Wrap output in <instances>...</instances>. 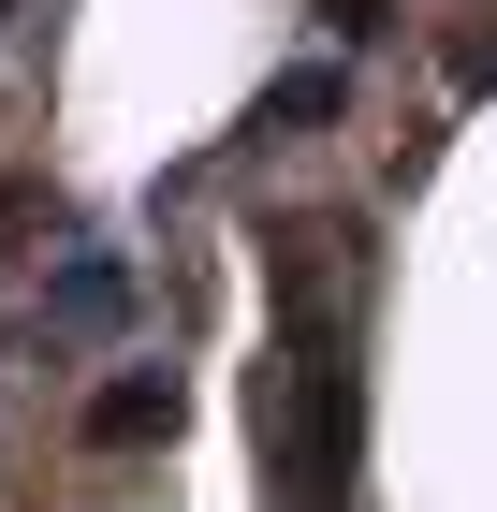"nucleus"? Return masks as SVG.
Instances as JSON below:
<instances>
[{"instance_id":"f257e3e1","label":"nucleus","mask_w":497,"mask_h":512,"mask_svg":"<svg viewBox=\"0 0 497 512\" xmlns=\"http://www.w3.org/2000/svg\"><path fill=\"white\" fill-rule=\"evenodd\" d=\"M264 381H249V425H264V498L278 512H351L366 483V220L307 205L264 235Z\"/></svg>"},{"instance_id":"f03ea898","label":"nucleus","mask_w":497,"mask_h":512,"mask_svg":"<svg viewBox=\"0 0 497 512\" xmlns=\"http://www.w3.org/2000/svg\"><path fill=\"white\" fill-rule=\"evenodd\" d=\"M176 410H191L176 366H117V381L88 395V439H103V454H147V439H176Z\"/></svg>"},{"instance_id":"7ed1b4c3","label":"nucleus","mask_w":497,"mask_h":512,"mask_svg":"<svg viewBox=\"0 0 497 512\" xmlns=\"http://www.w3.org/2000/svg\"><path fill=\"white\" fill-rule=\"evenodd\" d=\"M117 322H132V264L117 249H74L44 278V337H117Z\"/></svg>"},{"instance_id":"20e7f679","label":"nucleus","mask_w":497,"mask_h":512,"mask_svg":"<svg viewBox=\"0 0 497 512\" xmlns=\"http://www.w3.org/2000/svg\"><path fill=\"white\" fill-rule=\"evenodd\" d=\"M337 103H351V74H337V59H307V74H278L264 103H249V147H293V132H322Z\"/></svg>"},{"instance_id":"39448f33","label":"nucleus","mask_w":497,"mask_h":512,"mask_svg":"<svg viewBox=\"0 0 497 512\" xmlns=\"http://www.w3.org/2000/svg\"><path fill=\"white\" fill-rule=\"evenodd\" d=\"M322 30H337V44H381V30H395V0H322Z\"/></svg>"}]
</instances>
